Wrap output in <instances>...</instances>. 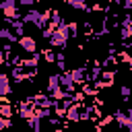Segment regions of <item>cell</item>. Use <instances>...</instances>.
Instances as JSON below:
<instances>
[{"label": "cell", "mask_w": 132, "mask_h": 132, "mask_svg": "<svg viewBox=\"0 0 132 132\" xmlns=\"http://www.w3.org/2000/svg\"><path fill=\"white\" fill-rule=\"evenodd\" d=\"M43 58H45L50 64H52V62H56V56H54V52H52V50H43Z\"/></svg>", "instance_id": "15"}, {"label": "cell", "mask_w": 132, "mask_h": 132, "mask_svg": "<svg viewBox=\"0 0 132 132\" xmlns=\"http://www.w3.org/2000/svg\"><path fill=\"white\" fill-rule=\"evenodd\" d=\"M35 2H43V0H35Z\"/></svg>", "instance_id": "21"}, {"label": "cell", "mask_w": 132, "mask_h": 132, "mask_svg": "<svg viewBox=\"0 0 132 132\" xmlns=\"http://www.w3.org/2000/svg\"><path fill=\"white\" fill-rule=\"evenodd\" d=\"M120 93H122V99H124V101H128V99H130V87H128V85H122Z\"/></svg>", "instance_id": "14"}, {"label": "cell", "mask_w": 132, "mask_h": 132, "mask_svg": "<svg viewBox=\"0 0 132 132\" xmlns=\"http://www.w3.org/2000/svg\"><path fill=\"white\" fill-rule=\"evenodd\" d=\"M27 124H29V128H31L33 132H41V118L33 116V118H29V120H27Z\"/></svg>", "instance_id": "10"}, {"label": "cell", "mask_w": 132, "mask_h": 132, "mask_svg": "<svg viewBox=\"0 0 132 132\" xmlns=\"http://www.w3.org/2000/svg\"><path fill=\"white\" fill-rule=\"evenodd\" d=\"M10 91H12V87H10V78H8V74H6V72H0V97L10 95Z\"/></svg>", "instance_id": "7"}, {"label": "cell", "mask_w": 132, "mask_h": 132, "mask_svg": "<svg viewBox=\"0 0 132 132\" xmlns=\"http://www.w3.org/2000/svg\"><path fill=\"white\" fill-rule=\"evenodd\" d=\"M70 76H72V80H74L76 87H80L82 82H87V70H85V68H74V70H70Z\"/></svg>", "instance_id": "8"}, {"label": "cell", "mask_w": 132, "mask_h": 132, "mask_svg": "<svg viewBox=\"0 0 132 132\" xmlns=\"http://www.w3.org/2000/svg\"><path fill=\"white\" fill-rule=\"evenodd\" d=\"M19 2H21V4H25V6H31L35 0H19Z\"/></svg>", "instance_id": "18"}, {"label": "cell", "mask_w": 132, "mask_h": 132, "mask_svg": "<svg viewBox=\"0 0 132 132\" xmlns=\"http://www.w3.org/2000/svg\"><path fill=\"white\" fill-rule=\"evenodd\" d=\"M0 10L4 14V19L12 21L14 16L19 19V2L16 0H0Z\"/></svg>", "instance_id": "2"}, {"label": "cell", "mask_w": 132, "mask_h": 132, "mask_svg": "<svg viewBox=\"0 0 132 132\" xmlns=\"http://www.w3.org/2000/svg\"><path fill=\"white\" fill-rule=\"evenodd\" d=\"M47 39H50L52 47H66V41H68V37L64 33H60V31H52V35Z\"/></svg>", "instance_id": "6"}, {"label": "cell", "mask_w": 132, "mask_h": 132, "mask_svg": "<svg viewBox=\"0 0 132 132\" xmlns=\"http://www.w3.org/2000/svg\"><path fill=\"white\" fill-rule=\"evenodd\" d=\"M66 25H68V37H76L78 25H76V23H66Z\"/></svg>", "instance_id": "13"}, {"label": "cell", "mask_w": 132, "mask_h": 132, "mask_svg": "<svg viewBox=\"0 0 132 132\" xmlns=\"http://www.w3.org/2000/svg\"><path fill=\"white\" fill-rule=\"evenodd\" d=\"M68 132H78V130H68Z\"/></svg>", "instance_id": "20"}, {"label": "cell", "mask_w": 132, "mask_h": 132, "mask_svg": "<svg viewBox=\"0 0 132 132\" xmlns=\"http://www.w3.org/2000/svg\"><path fill=\"white\" fill-rule=\"evenodd\" d=\"M19 47H21L23 52H27V54H35V52H37V41H35V37H31V35H21V37H19Z\"/></svg>", "instance_id": "4"}, {"label": "cell", "mask_w": 132, "mask_h": 132, "mask_svg": "<svg viewBox=\"0 0 132 132\" xmlns=\"http://www.w3.org/2000/svg\"><path fill=\"white\" fill-rule=\"evenodd\" d=\"M19 113H21V118H25V120L33 118V116H35V103H33V99H27V101L19 103Z\"/></svg>", "instance_id": "5"}, {"label": "cell", "mask_w": 132, "mask_h": 132, "mask_svg": "<svg viewBox=\"0 0 132 132\" xmlns=\"http://www.w3.org/2000/svg\"><path fill=\"white\" fill-rule=\"evenodd\" d=\"M111 118L118 124V128H122L124 132H130L132 130V113L130 111H116Z\"/></svg>", "instance_id": "3"}, {"label": "cell", "mask_w": 132, "mask_h": 132, "mask_svg": "<svg viewBox=\"0 0 132 132\" xmlns=\"http://www.w3.org/2000/svg\"><path fill=\"white\" fill-rule=\"evenodd\" d=\"M56 87H60V74H50L47 76V91H52Z\"/></svg>", "instance_id": "11"}, {"label": "cell", "mask_w": 132, "mask_h": 132, "mask_svg": "<svg viewBox=\"0 0 132 132\" xmlns=\"http://www.w3.org/2000/svg\"><path fill=\"white\" fill-rule=\"evenodd\" d=\"M68 6H72V8H76V10H87L89 8V4H87V0H64Z\"/></svg>", "instance_id": "9"}, {"label": "cell", "mask_w": 132, "mask_h": 132, "mask_svg": "<svg viewBox=\"0 0 132 132\" xmlns=\"http://www.w3.org/2000/svg\"><path fill=\"white\" fill-rule=\"evenodd\" d=\"M85 111H87V107H82L80 103L72 101V103L66 107V111H64V118H66L68 122H80V120L85 118Z\"/></svg>", "instance_id": "1"}, {"label": "cell", "mask_w": 132, "mask_h": 132, "mask_svg": "<svg viewBox=\"0 0 132 132\" xmlns=\"http://www.w3.org/2000/svg\"><path fill=\"white\" fill-rule=\"evenodd\" d=\"M0 116L6 118V120H10V116H12V105H10V103H0Z\"/></svg>", "instance_id": "12"}, {"label": "cell", "mask_w": 132, "mask_h": 132, "mask_svg": "<svg viewBox=\"0 0 132 132\" xmlns=\"http://www.w3.org/2000/svg\"><path fill=\"white\" fill-rule=\"evenodd\" d=\"M122 6H124V10L128 12V10L132 8V0H122Z\"/></svg>", "instance_id": "17"}, {"label": "cell", "mask_w": 132, "mask_h": 132, "mask_svg": "<svg viewBox=\"0 0 132 132\" xmlns=\"http://www.w3.org/2000/svg\"><path fill=\"white\" fill-rule=\"evenodd\" d=\"M6 128H10V120H6V118H2V116H0V132H2V130H6Z\"/></svg>", "instance_id": "16"}, {"label": "cell", "mask_w": 132, "mask_h": 132, "mask_svg": "<svg viewBox=\"0 0 132 132\" xmlns=\"http://www.w3.org/2000/svg\"><path fill=\"white\" fill-rule=\"evenodd\" d=\"M52 132H64V130H60V128H56V130H52Z\"/></svg>", "instance_id": "19"}]
</instances>
